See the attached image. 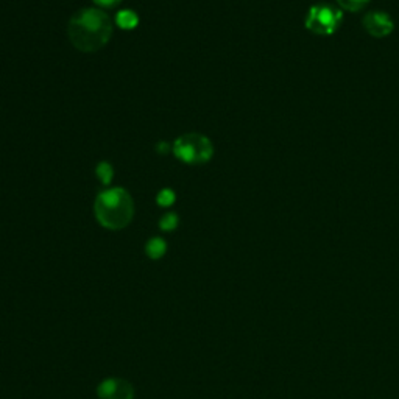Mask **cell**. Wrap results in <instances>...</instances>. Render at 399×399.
I'll return each mask as SVG.
<instances>
[{
	"label": "cell",
	"mask_w": 399,
	"mask_h": 399,
	"mask_svg": "<svg viewBox=\"0 0 399 399\" xmlns=\"http://www.w3.org/2000/svg\"><path fill=\"white\" fill-rule=\"evenodd\" d=\"M67 36L80 52H97L109 43L113 36V22L99 8H84L69 21Z\"/></svg>",
	"instance_id": "obj_1"
},
{
	"label": "cell",
	"mask_w": 399,
	"mask_h": 399,
	"mask_svg": "<svg viewBox=\"0 0 399 399\" xmlns=\"http://www.w3.org/2000/svg\"><path fill=\"white\" fill-rule=\"evenodd\" d=\"M94 213L103 228L111 231L123 230L131 223L135 215V201L122 187H114L97 195Z\"/></svg>",
	"instance_id": "obj_2"
},
{
	"label": "cell",
	"mask_w": 399,
	"mask_h": 399,
	"mask_svg": "<svg viewBox=\"0 0 399 399\" xmlns=\"http://www.w3.org/2000/svg\"><path fill=\"white\" fill-rule=\"evenodd\" d=\"M174 154L186 164H205L214 156V145L200 133H186L174 142Z\"/></svg>",
	"instance_id": "obj_3"
},
{
	"label": "cell",
	"mask_w": 399,
	"mask_h": 399,
	"mask_svg": "<svg viewBox=\"0 0 399 399\" xmlns=\"http://www.w3.org/2000/svg\"><path fill=\"white\" fill-rule=\"evenodd\" d=\"M342 21L343 14L340 8H335L330 4H318L309 8L304 26L312 33L330 36L339 30Z\"/></svg>",
	"instance_id": "obj_4"
},
{
	"label": "cell",
	"mask_w": 399,
	"mask_h": 399,
	"mask_svg": "<svg viewBox=\"0 0 399 399\" xmlns=\"http://www.w3.org/2000/svg\"><path fill=\"white\" fill-rule=\"evenodd\" d=\"M362 26L366 30V33L374 38H386L393 33L395 23L392 18L387 13L382 11H371L364 18Z\"/></svg>",
	"instance_id": "obj_5"
},
{
	"label": "cell",
	"mask_w": 399,
	"mask_h": 399,
	"mask_svg": "<svg viewBox=\"0 0 399 399\" xmlns=\"http://www.w3.org/2000/svg\"><path fill=\"white\" fill-rule=\"evenodd\" d=\"M100 399H133V387L123 379H105L97 387Z\"/></svg>",
	"instance_id": "obj_6"
},
{
	"label": "cell",
	"mask_w": 399,
	"mask_h": 399,
	"mask_svg": "<svg viewBox=\"0 0 399 399\" xmlns=\"http://www.w3.org/2000/svg\"><path fill=\"white\" fill-rule=\"evenodd\" d=\"M145 253L153 261H158L161 257L167 253V244L166 240L161 237H153L147 242L145 245Z\"/></svg>",
	"instance_id": "obj_7"
},
{
	"label": "cell",
	"mask_w": 399,
	"mask_h": 399,
	"mask_svg": "<svg viewBox=\"0 0 399 399\" xmlns=\"http://www.w3.org/2000/svg\"><path fill=\"white\" fill-rule=\"evenodd\" d=\"M116 22H117V26L123 30H133L139 23V18L135 11L123 10L120 13H117Z\"/></svg>",
	"instance_id": "obj_8"
},
{
	"label": "cell",
	"mask_w": 399,
	"mask_h": 399,
	"mask_svg": "<svg viewBox=\"0 0 399 399\" xmlns=\"http://www.w3.org/2000/svg\"><path fill=\"white\" fill-rule=\"evenodd\" d=\"M96 174H97L99 179L101 181V184H109V183L113 181V178H114V169H113L111 164L103 161V162H100L99 166H97Z\"/></svg>",
	"instance_id": "obj_9"
},
{
	"label": "cell",
	"mask_w": 399,
	"mask_h": 399,
	"mask_svg": "<svg viewBox=\"0 0 399 399\" xmlns=\"http://www.w3.org/2000/svg\"><path fill=\"white\" fill-rule=\"evenodd\" d=\"M370 2L371 0H337L340 8H343V10H347V11H353V13L361 11L362 8H365Z\"/></svg>",
	"instance_id": "obj_10"
},
{
	"label": "cell",
	"mask_w": 399,
	"mask_h": 399,
	"mask_svg": "<svg viewBox=\"0 0 399 399\" xmlns=\"http://www.w3.org/2000/svg\"><path fill=\"white\" fill-rule=\"evenodd\" d=\"M179 220H178V215L174 213H169L166 215H162V218L159 220V228L162 231H174L178 228Z\"/></svg>",
	"instance_id": "obj_11"
},
{
	"label": "cell",
	"mask_w": 399,
	"mask_h": 399,
	"mask_svg": "<svg viewBox=\"0 0 399 399\" xmlns=\"http://www.w3.org/2000/svg\"><path fill=\"white\" fill-rule=\"evenodd\" d=\"M176 197H175V192L172 191V189H162L159 193H158V197H156V201H158V205L161 208H169L172 206L175 203Z\"/></svg>",
	"instance_id": "obj_12"
},
{
	"label": "cell",
	"mask_w": 399,
	"mask_h": 399,
	"mask_svg": "<svg viewBox=\"0 0 399 399\" xmlns=\"http://www.w3.org/2000/svg\"><path fill=\"white\" fill-rule=\"evenodd\" d=\"M122 0H94V4L99 6H105V8H114L116 5H119Z\"/></svg>",
	"instance_id": "obj_13"
},
{
	"label": "cell",
	"mask_w": 399,
	"mask_h": 399,
	"mask_svg": "<svg viewBox=\"0 0 399 399\" xmlns=\"http://www.w3.org/2000/svg\"><path fill=\"white\" fill-rule=\"evenodd\" d=\"M156 150H158L159 153H167L169 152V144H166V142H159L158 145H156Z\"/></svg>",
	"instance_id": "obj_14"
}]
</instances>
